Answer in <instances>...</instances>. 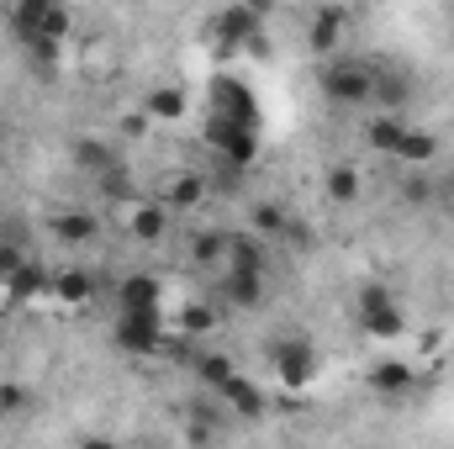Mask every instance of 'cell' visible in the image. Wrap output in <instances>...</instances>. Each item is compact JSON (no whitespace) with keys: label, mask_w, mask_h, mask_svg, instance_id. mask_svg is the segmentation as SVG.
<instances>
[{"label":"cell","mask_w":454,"mask_h":449,"mask_svg":"<svg viewBox=\"0 0 454 449\" xmlns=\"http://www.w3.org/2000/svg\"><path fill=\"white\" fill-rule=\"evenodd\" d=\"M116 349L127 354H153L164 343V328H159V312H116Z\"/></svg>","instance_id":"7"},{"label":"cell","mask_w":454,"mask_h":449,"mask_svg":"<svg viewBox=\"0 0 454 449\" xmlns=\"http://www.w3.org/2000/svg\"><path fill=\"white\" fill-rule=\"evenodd\" d=\"M74 449H121V445H116V439H106V434H85Z\"/></svg>","instance_id":"30"},{"label":"cell","mask_w":454,"mask_h":449,"mask_svg":"<svg viewBox=\"0 0 454 449\" xmlns=\"http://www.w3.org/2000/svg\"><path fill=\"white\" fill-rule=\"evenodd\" d=\"M434 159H439V138L423 132V127H412L402 138V148H396V169H428Z\"/></svg>","instance_id":"15"},{"label":"cell","mask_w":454,"mask_h":449,"mask_svg":"<svg viewBox=\"0 0 454 449\" xmlns=\"http://www.w3.org/2000/svg\"><path fill=\"white\" fill-rule=\"evenodd\" d=\"M254 232L264 238V232H286V207L280 201H259L254 207Z\"/></svg>","instance_id":"27"},{"label":"cell","mask_w":454,"mask_h":449,"mask_svg":"<svg viewBox=\"0 0 454 449\" xmlns=\"http://www.w3.org/2000/svg\"><path fill=\"white\" fill-rule=\"evenodd\" d=\"M232 375H238V365L227 359L223 349H207V354H196V381H207L212 391H223Z\"/></svg>","instance_id":"22"},{"label":"cell","mask_w":454,"mask_h":449,"mask_svg":"<svg viewBox=\"0 0 454 449\" xmlns=\"http://www.w3.org/2000/svg\"><path fill=\"white\" fill-rule=\"evenodd\" d=\"M207 143L223 154L227 169H248L259 154V106L238 80L212 85V112H207Z\"/></svg>","instance_id":"1"},{"label":"cell","mask_w":454,"mask_h":449,"mask_svg":"<svg viewBox=\"0 0 454 449\" xmlns=\"http://www.w3.org/2000/svg\"><path fill=\"white\" fill-rule=\"evenodd\" d=\"M0 449H5V445H0Z\"/></svg>","instance_id":"35"},{"label":"cell","mask_w":454,"mask_h":449,"mask_svg":"<svg viewBox=\"0 0 454 449\" xmlns=\"http://www.w3.org/2000/svg\"><path fill=\"white\" fill-rule=\"evenodd\" d=\"M450 196H454V180H450Z\"/></svg>","instance_id":"32"},{"label":"cell","mask_w":454,"mask_h":449,"mask_svg":"<svg viewBox=\"0 0 454 449\" xmlns=\"http://www.w3.org/2000/svg\"><path fill=\"white\" fill-rule=\"evenodd\" d=\"M323 185H328V201H333V207H354V201L364 196V175H359L354 164H328Z\"/></svg>","instance_id":"17"},{"label":"cell","mask_w":454,"mask_h":449,"mask_svg":"<svg viewBox=\"0 0 454 449\" xmlns=\"http://www.w3.org/2000/svg\"><path fill=\"white\" fill-rule=\"evenodd\" d=\"M375 101L386 106V116H402V106L412 101V85L402 75H375Z\"/></svg>","instance_id":"24"},{"label":"cell","mask_w":454,"mask_h":449,"mask_svg":"<svg viewBox=\"0 0 454 449\" xmlns=\"http://www.w3.org/2000/svg\"><path fill=\"white\" fill-rule=\"evenodd\" d=\"M74 164H80L85 175H116V169H121L116 148L101 143V138H80V143H74Z\"/></svg>","instance_id":"18"},{"label":"cell","mask_w":454,"mask_h":449,"mask_svg":"<svg viewBox=\"0 0 454 449\" xmlns=\"http://www.w3.org/2000/svg\"><path fill=\"white\" fill-rule=\"evenodd\" d=\"M201 196H207V180L201 175H180V180H169L164 207L169 212H191V207H201Z\"/></svg>","instance_id":"21"},{"label":"cell","mask_w":454,"mask_h":449,"mask_svg":"<svg viewBox=\"0 0 454 449\" xmlns=\"http://www.w3.org/2000/svg\"><path fill=\"white\" fill-rule=\"evenodd\" d=\"M354 323H359V334H370V338H402L407 334V312H402L396 291L380 286V280H370V286L354 291Z\"/></svg>","instance_id":"3"},{"label":"cell","mask_w":454,"mask_h":449,"mask_svg":"<svg viewBox=\"0 0 454 449\" xmlns=\"http://www.w3.org/2000/svg\"><path fill=\"white\" fill-rule=\"evenodd\" d=\"M11 32L37 64H53L69 37V11L53 0H21V5H11Z\"/></svg>","instance_id":"2"},{"label":"cell","mask_w":454,"mask_h":449,"mask_svg":"<svg viewBox=\"0 0 454 449\" xmlns=\"http://www.w3.org/2000/svg\"><path fill=\"white\" fill-rule=\"evenodd\" d=\"M43 286H48V280H43V270H37V264H27V270H16V275L5 280V291H11V302H32V296H37Z\"/></svg>","instance_id":"25"},{"label":"cell","mask_w":454,"mask_h":449,"mask_svg":"<svg viewBox=\"0 0 454 449\" xmlns=\"http://www.w3.org/2000/svg\"><path fill=\"white\" fill-rule=\"evenodd\" d=\"M323 96H328L333 106H364V101H375V69L359 64V59L328 64V69H323Z\"/></svg>","instance_id":"5"},{"label":"cell","mask_w":454,"mask_h":449,"mask_svg":"<svg viewBox=\"0 0 454 449\" xmlns=\"http://www.w3.org/2000/svg\"><path fill=\"white\" fill-rule=\"evenodd\" d=\"M27 264H32V259H27L21 248H11V243H0V280H11V275H16V270H27Z\"/></svg>","instance_id":"28"},{"label":"cell","mask_w":454,"mask_h":449,"mask_svg":"<svg viewBox=\"0 0 454 449\" xmlns=\"http://www.w3.org/2000/svg\"><path fill=\"white\" fill-rule=\"evenodd\" d=\"M223 254H227V232H196V243H191L196 264H217Z\"/></svg>","instance_id":"26"},{"label":"cell","mask_w":454,"mask_h":449,"mask_svg":"<svg viewBox=\"0 0 454 449\" xmlns=\"http://www.w3.org/2000/svg\"><path fill=\"white\" fill-rule=\"evenodd\" d=\"M343 27H348V11H339V5L312 11V21H307V43H312V53H333V48L343 43Z\"/></svg>","instance_id":"12"},{"label":"cell","mask_w":454,"mask_h":449,"mask_svg":"<svg viewBox=\"0 0 454 449\" xmlns=\"http://www.w3.org/2000/svg\"><path fill=\"white\" fill-rule=\"evenodd\" d=\"M90 291H96V280H90L85 270H59V275H53V296H59V302H69V307L90 302Z\"/></svg>","instance_id":"23"},{"label":"cell","mask_w":454,"mask_h":449,"mask_svg":"<svg viewBox=\"0 0 454 449\" xmlns=\"http://www.w3.org/2000/svg\"><path fill=\"white\" fill-rule=\"evenodd\" d=\"M143 116H148V122H180V116H185V91H180V85H159V91H148Z\"/></svg>","instance_id":"19"},{"label":"cell","mask_w":454,"mask_h":449,"mask_svg":"<svg viewBox=\"0 0 454 449\" xmlns=\"http://www.w3.org/2000/svg\"><path fill=\"white\" fill-rule=\"evenodd\" d=\"M270 370H275V381L286 386V391H307L312 381H317V370H323V359H317V343L301 334H286L270 343Z\"/></svg>","instance_id":"4"},{"label":"cell","mask_w":454,"mask_h":449,"mask_svg":"<svg viewBox=\"0 0 454 449\" xmlns=\"http://www.w3.org/2000/svg\"><path fill=\"white\" fill-rule=\"evenodd\" d=\"M264 291H270V275H254V270H223V296H227V307H238V312H254V307L264 302Z\"/></svg>","instance_id":"11"},{"label":"cell","mask_w":454,"mask_h":449,"mask_svg":"<svg viewBox=\"0 0 454 449\" xmlns=\"http://www.w3.org/2000/svg\"><path fill=\"white\" fill-rule=\"evenodd\" d=\"M450 37H454V32H450Z\"/></svg>","instance_id":"34"},{"label":"cell","mask_w":454,"mask_h":449,"mask_svg":"<svg viewBox=\"0 0 454 449\" xmlns=\"http://www.w3.org/2000/svg\"><path fill=\"white\" fill-rule=\"evenodd\" d=\"M121 132H132V138H137V132H148V116H127V122H121Z\"/></svg>","instance_id":"31"},{"label":"cell","mask_w":454,"mask_h":449,"mask_svg":"<svg viewBox=\"0 0 454 449\" xmlns=\"http://www.w3.org/2000/svg\"><path fill=\"white\" fill-rule=\"evenodd\" d=\"M164 227H169V207H164V201H143V207L132 212V238H137V243H159Z\"/></svg>","instance_id":"20"},{"label":"cell","mask_w":454,"mask_h":449,"mask_svg":"<svg viewBox=\"0 0 454 449\" xmlns=\"http://www.w3.org/2000/svg\"><path fill=\"white\" fill-rule=\"evenodd\" d=\"M217 397H223L227 418H243V423H254V418H264V391H259V386H254V381H248L243 370H238V375L227 381V386L217 391Z\"/></svg>","instance_id":"10"},{"label":"cell","mask_w":454,"mask_h":449,"mask_svg":"<svg viewBox=\"0 0 454 449\" xmlns=\"http://www.w3.org/2000/svg\"><path fill=\"white\" fill-rule=\"evenodd\" d=\"M0 413H27V391L5 381V386H0Z\"/></svg>","instance_id":"29"},{"label":"cell","mask_w":454,"mask_h":449,"mask_svg":"<svg viewBox=\"0 0 454 449\" xmlns=\"http://www.w3.org/2000/svg\"><path fill=\"white\" fill-rule=\"evenodd\" d=\"M450 291H454V280H450Z\"/></svg>","instance_id":"33"},{"label":"cell","mask_w":454,"mask_h":449,"mask_svg":"<svg viewBox=\"0 0 454 449\" xmlns=\"http://www.w3.org/2000/svg\"><path fill=\"white\" fill-rule=\"evenodd\" d=\"M217 43L223 48H264V5H227L217 11Z\"/></svg>","instance_id":"6"},{"label":"cell","mask_w":454,"mask_h":449,"mask_svg":"<svg viewBox=\"0 0 454 449\" xmlns=\"http://www.w3.org/2000/svg\"><path fill=\"white\" fill-rule=\"evenodd\" d=\"M53 238L69 243V248L96 243V238H101V212H85V207H64V212H53Z\"/></svg>","instance_id":"9"},{"label":"cell","mask_w":454,"mask_h":449,"mask_svg":"<svg viewBox=\"0 0 454 449\" xmlns=\"http://www.w3.org/2000/svg\"><path fill=\"white\" fill-rule=\"evenodd\" d=\"M370 391H380V397H402V391H412V365L407 359H375L370 365Z\"/></svg>","instance_id":"14"},{"label":"cell","mask_w":454,"mask_h":449,"mask_svg":"<svg viewBox=\"0 0 454 449\" xmlns=\"http://www.w3.org/2000/svg\"><path fill=\"white\" fill-rule=\"evenodd\" d=\"M116 312H159V280L153 275H127L116 286Z\"/></svg>","instance_id":"13"},{"label":"cell","mask_w":454,"mask_h":449,"mask_svg":"<svg viewBox=\"0 0 454 449\" xmlns=\"http://www.w3.org/2000/svg\"><path fill=\"white\" fill-rule=\"evenodd\" d=\"M412 127H407V116H375L370 127H364V143L375 148V154H386V159H396V148H402V138H407Z\"/></svg>","instance_id":"16"},{"label":"cell","mask_w":454,"mask_h":449,"mask_svg":"<svg viewBox=\"0 0 454 449\" xmlns=\"http://www.w3.org/2000/svg\"><path fill=\"white\" fill-rule=\"evenodd\" d=\"M227 270H254V275H270V243L259 232H227Z\"/></svg>","instance_id":"8"}]
</instances>
